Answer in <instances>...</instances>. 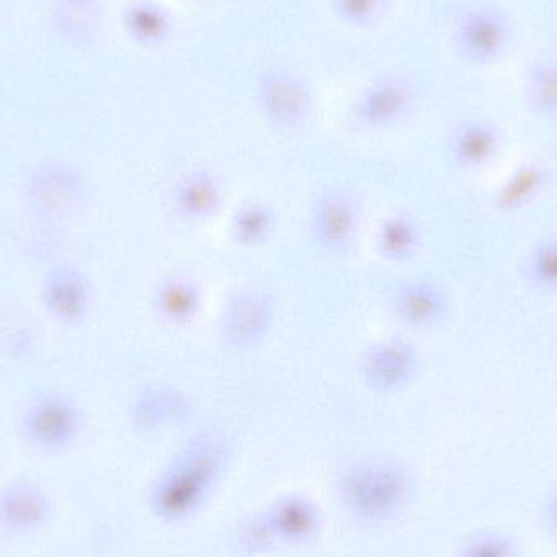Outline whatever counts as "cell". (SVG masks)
Returning <instances> with one entry per match:
<instances>
[{"label":"cell","mask_w":557,"mask_h":557,"mask_svg":"<svg viewBox=\"0 0 557 557\" xmlns=\"http://www.w3.org/2000/svg\"><path fill=\"white\" fill-rule=\"evenodd\" d=\"M225 442L199 434L182 448L153 484V512L163 520H185L208 499L227 467Z\"/></svg>","instance_id":"cell-1"},{"label":"cell","mask_w":557,"mask_h":557,"mask_svg":"<svg viewBox=\"0 0 557 557\" xmlns=\"http://www.w3.org/2000/svg\"><path fill=\"white\" fill-rule=\"evenodd\" d=\"M411 480L401 467L388 461H366L346 471L341 496L347 509L362 520H386L408 503Z\"/></svg>","instance_id":"cell-2"},{"label":"cell","mask_w":557,"mask_h":557,"mask_svg":"<svg viewBox=\"0 0 557 557\" xmlns=\"http://www.w3.org/2000/svg\"><path fill=\"white\" fill-rule=\"evenodd\" d=\"M421 370V354L406 337L375 341L360 357L363 385L379 395H395L408 388Z\"/></svg>","instance_id":"cell-3"},{"label":"cell","mask_w":557,"mask_h":557,"mask_svg":"<svg viewBox=\"0 0 557 557\" xmlns=\"http://www.w3.org/2000/svg\"><path fill=\"white\" fill-rule=\"evenodd\" d=\"M258 107L271 126L294 131L310 120L313 95L307 82L287 67H270L257 85Z\"/></svg>","instance_id":"cell-4"},{"label":"cell","mask_w":557,"mask_h":557,"mask_svg":"<svg viewBox=\"0 0 557 557\" xmlns=\"http://www.w3.org/2000/svg\"><path fill=\"white\" fill-rule=\"evenodd\" d=\"M276 318V301L261 287H244L225 301L221 317L222 341L231 349L250 350L260 346Z\"/></svg>","instance_id":"cell-5"},{"label":"cell","mask_w":557,"mask_h":557,"mask_svg":"<svg viewBox=\"0 0 557 557\" xmlns=\"http://www.w3.org/2000/svg\"><path fill=\"white\" fill-rule=\"evenodd\" d=\"M359 227V202L349 189L327 188L314 199L310 214L311 235L324 253H347L356 242Z\"/></svg>","instance_id":"cell-6"},{"label":"cell","mask_w":557,"mask_h":557,"mask_svg":"<svg viewBox=\"0 0 557 557\" xmlns=\"http://www.w3.org/2000/svg\"><path fill=\"white\" fill-rule=\"evenodd\" d=\"M414 103V90L401 77H383L363 88L350 116L362 129L379 131L405 120Z\"/></svg>","instance_id":"cell-7"},{"label":"cell","mask_w":557,"mask_h":557,"mask_svg":"<svg viewBox=\"0 0 557 557\" xmlns=\"http://www.w3.org/2000/svg\"><path fill=\"white\" fill-rule=\"evenodd\" d=\"M392 307L396 318L416 331L437 330L450 317L447 292L429 278H411L398 285Z\"/></svg>","instance_id":"cell-8"},{"label":"cell","mask_w":557,"mask_h":557,"mask_svg":"<svg viewBox=\"0 0 557 557\" xmlns=\"http://www.w3.org/2000/svg\"><path fill=\"white\" fill-rule=\"evenodd\" d=\"M176 214L188 222L215 218L224 205V188L218 175L208 169H193L176 180L172 188Z\"/></svg>","instance_id":"cell-9"},{"label":"cell","mask_w":557,"mask_h":557,"mask_svg":"<svg viewBox=\"0 0 557 557\" xmlns=\"http://www.w3.org/2000/svg\"><path fill=\"white\" fill-rule=\"evenodd\" d=\"M271 543L300 545L313 539L320 529V513L314 504L300 494H287L261 513Z\"/></svg>","instance_id":"cell-10"},{"label":"cell","mask_w":557,"mask_h":557,"mask_svg":"<svg viewBox=\"0 0 557 557\" xmlns=\"http://www.w3.org/2000/svg\"><path fill=\"white\" fill-rule=\"evenodd\" d=\"M51 504L32 483H13L0 490V530L13 535L36 532L48 522Z\"/></svg>","instance_id":"cell-11"},{"label":"cell","mask_w":557,"mask_h":557,"mask_svg":"<svg viewBox=\"0 0 557 557\" xmlns=\"http://www.w3.org/2000/svg\"><path fill=\"white\" fill-rule=\"evenodd\" d=\"M455 39L460 51L471 61H493L506 48V22L493 10H471L458 23Z\"/></svg>","instance_id":"cell-12"},{"label":"cell","mask_w":557,"mask_h":557,"mask_svg":"<svg viewBox=\"0 0 557 557\" xmlns=\"http://www.w3.org/2000/svg\"><path fill=\"white\" fill-rule=\"evenodd\" d=\"M26 432L39 447L55 450L74 441L78 431V414L64 399L48 398L33 406L26 416Z\"/></svg>","instance_id":"cell-13"},{"label":"cell","mask_w":557,"mask_h":557,"mask_svg":"<svg viewBox=\"0 0 557 557\" xmlns=\"http://www.w3.org/2000/svg\"><path fill=\"white\" fill-rule=\"evenodd\" d=\"M205 305V295L195 278L185 274H170L153 290V308L170 326H188Z\"/></svg>","instance_id":"cell-14"},{"label":"cell","mask_w":557,"mask_h":557,"mask_svg":"<svg viewBox=\"0 0 557 557\" xmlns=\"http://www.w3.org/2000/svg\"><path fill=\"white\" fill-rule=\"evenodd\" d=\"M191 412L185 393L172 385L147 386L133 406V421L143 431L152 432L182 422Z\"/></svg>","instance_id":"cell-15"},{"label":"cell","mask_w":557,"mask_h":557,"mask_svg":"<svg viewBox=\"0 0 557 557\" xmlns=\"http://www.w3.org/2000/svg\"><path fill=\"white\" fill-rule=\"evenodd\" d=\"M500 133L490 121L474 120L461 124L450 140V157L461 170H478L496 157Z\"/></svg>","instance_id":"cell-16"},{"label":"cell","mask_w":557,"mask_h":557,"mask_svg":"<svg viewBox=\"0 0 557 557\" xmlns=\"http://www.w3.org/2000/svg\"><path fill=\"white\" fill-rule=\"evenodd\" d=\"M549 172L539 162L517 166L496 189L493 208L500 214H513L532 205L548 185Z\"/></svg>","instance_id":"cell-17"},{"label":"cell","mask_w":557,"mask_h":557,"mask_svg":"<svg viewBox=\"0 0 557 557\" xmlns=\"http://www.w3.org/2000/svg\"><path fill=\"white\" fill-rule=\"evenodd\" d=\"M421 227L412 215L395 212L386 215L376 228V251L389 263L411 260L421 247Z\"/></svg>","instance_id":"cell-18"},{"label":"cell","mask_w":557,"mask_h":557,"mask_svg":"<svg viewBox=\"0 0 557 557\" xmlns=\"http://www.w3.org/2000/svg\"><path fill=\"white\" fill-rule=\"evenodd\" d=\"M276 225V211L268 202L253 199L238 206L232 215L231 235L240 247L257 248L273 237Z\"/></svg>","instance_id":"cell-19"},{"label":"cell","mask_w":557,"mask_h":557,"mask_svg":"<svg viewBox=\"0 0 557 557\" xmlns=\"http://www.w3.org/2000/svg\"><path fill=\"white\" fill-rule=\"evenodd\" d=\"M124 26L140 45L159 46L172 35L170 13L152 0H137L124 12Z\"/></svg>","instance_id":"cell-20"},{"label":"cell","mask_w":557,"mask_h":557,"mask_svg":"<svg viewBox=\"0 0 557 557\" xmlns=\"http://www.w3.org/2000/svg\"><path fill=\"white\" fill-rule=\"evenodd\" d=\"M525 276L536 290L557 294V235L532 248L527 258Z\"/></svg>","instance_id":"cell-21"},{"label":"cell","mask_w":557,"mask_h":557,"mask_svg":"<svg viewBox=\"0 0 557 557\" xmlns=\"http://www.w3.org/2000/svg\"><path fill=\"white\" fill-rule=\"evenodd\" d=\"M49 304L61 317L77 320L87 307V288L74 274H59L49 282Z\"/></svg>","instance_id":"cell-22"},{"label":"cell","mask_w":557,"mask_h":557,"mask_svg":"<svg viewBox=\"0 0 557 557\" xmlns=\"http://www.w3.org/2000/svg\"><path fill=\"white\" fill-rule=\"evenodd\" d=\"M529 100L542 116L557 117V61L533 69L529 78Z\"/></svg>","instance_id":"cell-23"},{"label":"cell","mask_w":557,"mask_h":557,"mask_svg":"<svg viewBox=\"0 0 557 557\" xmlns=\"http://www.w3.org/2000/svg\"><path fill=\"white\" fill-rule=\"evenodd\" d=\"M457 557H519V545L509 533L481 530L465 540Z\"/></svg>","instance_id":"cell-24"},{"label":"cell","mask_w":557,"mask_h":557,"mask_svg":"<svg viewBox=\"0 0 557 557\" xmlns=\"http://www.w3.org/2000/svg\"><path fill=\"white\" fill-rule=\"evenodd\" d=\"M386 0H333L341 20L352 26H369L382 16Z\"/></svg>","instance_id":"cell-25"},{"label":"cell","mask_w":557,"mask_h":557,"mask_svg":"<svg viewBox=\"0 0 557 557\" xmlns=\"http://www.w3.org/2000/svg\"><path fill=\"white\" fill-rule=\"evenodd\" d=\"M545 520L549 532L557 539V491L546 500Z\"/></svg>","instance_id":"cell-26"}]
</instances>
